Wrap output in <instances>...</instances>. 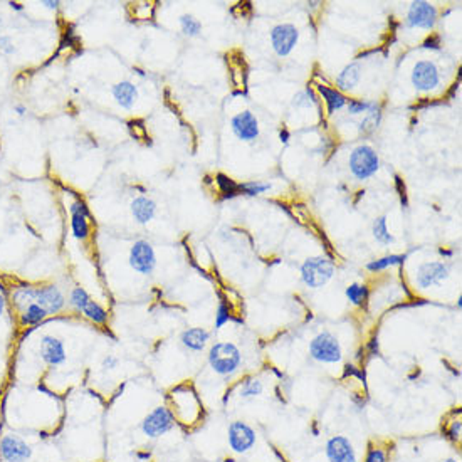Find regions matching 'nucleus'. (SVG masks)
Here are the masks:
<instances>
[{
	"mask_svg": "<svg viewBox=\"0 0 462 462\" xmlns=\"http://www.w3.org/2000/svg\"><path fill=\"white\" fill-rule=\"evenodd\" d=\"M207 361L215 375L222 379H232L242 367V353L239 347L231 341H219L208 349Z\"/></svg>",
	"mask_w": 462,
	"mask_h": 462,
	"instance_id": "nucleus-1",
	"label": "nucleus"
},
{
	"mask_svg": "<svg viewBox=\"0 0 462 462\" xmlns=\"http://www.w3.org/2000/svg\"><path fill=\"white\" fill-rule=\"evenodd\" d=\"M301 281L304 286L309 289H321L327 286L335 274V264L324 256H315L308 257L303 264H301Z\"/></svg>",
	"mask_w": 462,
	"mask_h": 462,
	"instance_id": "nucleus-2",
	"label": "nucleus"
},
{
	"mask_svg": "<svg viewBox=\"0 0 462 462\" xmlns=\"http://www.w3.org/2000/svg\"><path fill=\"white\" fill-rule=\"evenodd\" d=\"M349 172L356 180H368L379 172L380 158L379 154L370 145H358L349 154Z\"/></svg>",
	"mask_w": 462,
	"mask_h": 462,
	"instance_id": "nucleus-3",
	"label": "nucleus"
},
{
	"mask_svg": "<svg viewBox=\"0 0 462 462\" xmlns=\"http://www.w3.org/2000/svg\"><path fill=\"white\" fill-rule=\"evenodd\" d=\"M309 356L318 363L333 365L343 358L341 345L331 331H321L309 343Z\"/></svg>",
	"mask_w": 462,
	"mask_h": 462,
	"instance_id": "nucleus-4",
	"label": "nucleus"
},
{
	"mask_svg": "<svg viewBox=\"0 0 462 462\" xmlns=\"http://www.w3.org/2000/svg\"><path fill=\"white\" fill-rule=\"evenodd\" d=\"M170 404L172 415H174V419L182 422V424H192L199 417V402H197L195 393L190 388H175L170 393Z\"/></svg>",
	"mask_w": 462,
	"mask_h": 462,
	"instance_id": "nucleus-5",
	"label": "nucleus"
},
{
	"mask_svg": "<svg viewBox=\"0 0 462 462\" xmlns=\"http://www.w3.org/2000/svg\"><path fill=\"white\" fill-rule=\"evenodd\" d=\"M69 304L72 308L78 309L79 313H83L84 318L92 321L94 324H106L108 318H110L106 309L99 303H96L84 288L72 289L69 295Z\"/></svg>",
	"mask_w": 462,
	"mask_h": 462,
	"instance_id": "nucleus-6",
	"label": "nucleus"
},
{
	"mask_svg": "<svg viewBox=\"0 0 462 462\" xmlns=\"http://www.w3.org/2000/svg\"><path fill=\"white\" fill-rule=\"evenodd\" d=\"M451 276V266L444 261H429L420 264L415 271L413 283L419 289H431L439 286Z\"/></svg>",
	"mask_w": 462,
	"mask_h": 462,
	"instance_id": "nucleus-7",
	"label": "nucleus"
},
{
	"mask_svg": "<svg viewBox=\"0 0 462 462\" xmlns=\"http://www.w3.org/2000/svg\"><path fill=\"white\" fill-rule=\"evenodd\" d=\"M175 425V419L172 415L170 409L167 407H155L154 411L148 412V415L145 417L140 424L143 436H147L148 439H158V437L165 436L167 432H170Z\"/></svg>",
	"mask_w": 462,
	"mask_h": 462,
	"instance_id": "nucleus-8",
	"label": "nucleus"
},
{
	"mask_svg": "<svg viewBox=\"0 0 462 462\" xmlns=\"http://www.w3.org/2000/svg\"><path fill=\"white\" fill-rule=\"evenodd\" d=\"M439 12H437L436 6L425 0H417L409 6L407 17H405V26L409 29H422L429 31L436 26Z\"/></svg>",
	"mask_w": 462,
	"mask_h": 462,
	"instance_id": "nucleus-9",
	"label": "nucleus"
},
{
	"mask_svg": "<svg viewBox=\"0 0 462 462\" xmlns=\"http://www.w3.org/2000/svg\"><path fill=\"white\" fill-rule=\"evenodd\" d=\"M269 39H271V47L276 56L288 58L299 41V31L292 24H277L271 29Z\"/></svg>",
	"mask_w": 462,
	"mask_h": 462,
	"instance_id": "nucleus-10",
	"label": "nucleus"
},
{
	"mask_svg": "<svg viewBox=\"0 0 462 462\" xmlns=\"http://www.w3.org/2000/svg\"><path fill=\"white\" fill-rule=\"evenodd\" d=\"M130 266L142 276L154 274L156 269V252L148 240L140 239L131 246Z\"/></svg>",
	"mask_w": 462,
	"mask_h": 462,
	"instance_id": "nucleus-11",
	"label": "nucleus"
},
{
	"mask_svg": "<svg viewBox=\"0 0 462 462\" xmlns=\"http://www.w3.org/2000/svg\"><path fill=\"white\" fill-rule=\"evenodd\" d=\"M411 81L417 91L431 92L440 84V71L437 64L429 59L415 63L412 69Z\"/></svg>",
	"mask_w": 462,
	"mask_h": 462,
	"instance_id": "nucleus-12",
	"label": "nucleus"
},
{
	"mask_svg": "<svg viewBox=\"0 0 462 462\" xmlns=\"http://www.w3.org/2000/svg\"><path fill=\"white\" fill-rule=\"evenodd\" d=\"M229 447L236 454H246L256 445V431L242 420H236L229 425Z\"/></svg>",
	"mask_w": 462,
	"mask_h": 462,
	"instance_id": "nucleus-13",
	"label": "nucleus"
},
{
	"mask_svg": "<svg viewBox=\"0 0 462 462\" xmlns=\"http://www.w3.org/2000/svg\"><path fill=\"white\" fill-rule=\"evenodd\" d=\"M0 457L6 462H27L32 457V449L19 436L7 434L0 439Z\"/></svg>",
	"mask_w": 462,
	"mask_h": 462,
	"instance_id": "nucleus-14",
	"label": "nucleus"
},
{
	"mask_svg": "<svg viewBox=\"0 0 462 462\" xmlns=\"http://www.w3.org/2000/svg\"><path fill=\"white\" fill-rule=\"evenodd\" d=\"M34 303L46 309L49 316L58 315L66 306V296L56 284H42V286H35Z\"/></svg>",
	"mask_w": 462,
	"mask_h": 462,
	"instance_id": "nucleus-15",
	"label": "nucleus"
},
{
	"mask_svg": "<svg viewBox=\"0 0 462 462\" xmlns=\"http://www.w3.org/2000/svg\"><path fill=\"white\" fill-rule=\"evenodd\" d=\"M39 355H41L42 361L49 367H61L66 363V347H64L63 340L58 336L52 335H42L39 340Z\"/></svg>",
	"mask_w": 462,
	"mask_h": 462,
	"instance_id": "nucleus-16",
	"label": "nucleus"
},
{
	"mask_svg": "<svg viewBox=\"0 0 462 462\" xmlns=\"http://www.w3.org/2000/svg\"><path fill=\"white\" fill-rule=\"evenodd\" d=\"M231 128L232 133L237 138L242 140V142H254L259 138L261 128H259V119L254 113L251 111H240L236 116H232L231 119Z\"/></svg>",
	"mask_w": 462,
	"mask_h": 462,
	"instance_id": "nucleus-17",
	"label": "nucleus"
},
{
	"mask_svg": "<svg viewBox=\"0 0 462 462\" xmlns=\"http://www.w3.org/2000/svg\"><path fill=\"white\" fill-rule=\"evenodd\" d=\"M324 454L328 462H358L355 447L345 436L329 437L324 445Z\"/></svg>",
	"mask_w": 462,
	"mask_h": 462,
	"instance_id": "nucleus-18",
	"label": "nucleus"
},
{
	"mask_svg": "<svg viewBox=\"0 0 462 462\" xmlns=\"http://www.w3.org/2000/svg\"><path fill=\"white\" fill-rule=\"evenodd\" d=\"M71 212V231L72 236L76 237L78 240H84L88 236H90V211H88L86 204L81 202V200H76V202L71 204L69 207Z\"/></svg>",
	"mask_w": 462,
	"mask_h": 462,
	"instance_id": "nucleus-19",
	"label": "nucleus"
},
{
	"mask_svg": "<svg viewBox=\"0 0 462 462\" xmlns=\"http://www.w3.org/2000/svg\"><path fill=\"white\" fill-rule=\"evenodd\" d=\"M130 208H131V215H133V219L138 224H142V226H147L148 222H151V220L155 219L156 211H158L155 200L150 199V197H147V195H140V197H136V199L131 200Z\"/></svg>",
	"mask_w": 462,
	"mask_h": 462,
	"instance_id": "nucleus-20",
	"label": "nucleus"
},
{
	"mask_svg": "<svg viewBox=\"0 0 462 462\" xmlns=\"http://www.w3.org/2000/svg\"><path fill=\"white\" fill-rule=\"evenodd\" d=\"M208 340H211V333L206 328H188L180 335V345H182L183 349L192 353L204 352Z\"/></svg>",
	"mask_w": 462,
	"mask_h": 462,
	"instance_id": "nucleus-21",
	"label": "nucleus"
},
{
	"mask_svg": "<svg viewBox=\"0 0 462 462\" xmlns=\"http://www.w3.org/2000/svg\"><path fill=\"white\" fill-rule=\"evenodd\" d=\"M111 94H113L118 106H122L123 110H131L135 106L136 99H138V86L124 79V81H119L111 86Z\"/></svg>",
	"mask_w": 462,
	"mask_h": 462,
	"instance_id": "nucleus-22",
	"label": "nucleus"
},
{
	"mask_svg": "<svg viewBox=\"0 0 462 462\" xmlns=\"http://www.w3.org/2000/svg\"><path fill=\"white\" fill-rule=\"evenodd\" d=\"M360 79H361V64L358 61L349 63L340 71V74L336 76V90L345 94L347 91L355 90V88L358 86Z\"/></svg>",
	"mask_w": 462,
	"mask_h": 462,
	"instance_id": "nucleus-23",
	"label": "nucleus"
},
{
	"mask_svg": "<svg viewBox=\"0 0 462 462\" xmlns=\"http://www.w3.org/2000/svg\"><path fill=\"white\" fill-rule=\"evenodd\" d=\"M318 91H320V94L323 96L324 103H327L328 115L338 113V111L343 110V108L348 104L347 96H345L341 91L335 90V88H328V86H323V84H320Z\"/></svg>",
	"mask_w": 462,
	"mask_h": 462,
	"instance_id": "nucleus-24",
	"label": "nucleus"
},
{
	"mask_svg": "<svg viewBox=\"0 0 462 462\" xmlns=\"http://www.w3.org/2000/svg\"><path fill=\"white\" fill-rule=\"evenodd\" d=\"M47 316L49 315L42 306H39L38 303H31L21 309V324L22 327H38L42 321H46Z\"/></svg>",
	"mask_w": 462,
	"mask_h": 462,
	"instance_id": "nucleus-25",
	"label": "nucleus"
},
{
	"mask_svg": "<svg viewBox=\"0 0 462 462\" xmlns=\"http://www.w3.org/2000/svg\"><path fill=\"white\" fill-rule=\"evenodd\" d=\"M405 259H407V254H388V256L380 257V259L370 261V263L367 264V269L370 272H380V271H385V269H388V267L400 266V264L405 263Z\"/></svg>",
	"mask_w": 462,
	"mask_h": 462,
	"instance_id": "nucleus-26",
	"label": "nucleus"
},
{
	"mask_svg": "<svg viewBox=\"0 0 462 462\" xmlns=\"http://www.w3.org/2000/svg\"><path fill=\"white\" fill-rule=\"evenodd\" d=\"M372 234L375 237L377 242H380L381 246H388V244L393 242V236L390 234L387 226V217L380 215L373 220L372 224Z\"/></svg>",
	"mask_w": 462,
	"mask_h": 462,
	"instance_id": "nucleus-27",
	"label": "nucleus"
},
{
	"mask_svg": "<svg viewBox=\"0 0 462 462\" xmlns=\"http://www.w3.org/2000/svg\"><path fill=\"white\" fill-rule=\"evenodd\" d=\"M35 299V286L32 284H22L12 291V301L19 309H24L27 304L34 303Z\"/></svg>",
	"mask_w": 462,
	"mask_h": 462,
	"instance_id": "nucleus-28",
	"label": "nucleus"
},
{
	"mask_svg": "<svg viewBox=\"0 0 462 462\" xmlns=\"http://www.w3.org/2000/svg\"><path fill=\"white\" fill-rule=\"evenodd\" d=\"M345 295H347L348 301L353 304V306H363V304L368 301L370 292H368V288L365 286V284L353 283L347 288Z\"/></svg>",
	"mask_w": 462,
	"mask_h": 462,
	"instance_id": "nucleus-29",
	"label": "nucleus"
},
{
	"mask_svg": "<svg viewBox=\"0 0 462 462\" xmlns=\"http://www.w3.org/2000/svg\"><path fill=\"white\" fill-rule=\"evenodd\" d=\"M180 29L187 38H197L202 32V22L199 19H195L194 15L190 14H183L180 17Z\"/></svg>",
	"mask_w": 462,
	"mask_h": 462,
	"instance_id": "nucleus-30",
	"label": "nucleus"
},
{
	"mask_svg": "<svg viewBox=\"0 0 462 462\" xmlns=\"http://www.w3.org/2000/svg\"><path fill=\"white\" fill-rule=\"evenodd\" d=\"M269 190H271V183L261 182V180H251V182H244V183L237 185V192H242V194L251 195V197L263 195Z\"/></svg>",
	"mask_w": 462,
	"mask_h": 462,
	"instance_id": "nucleus-31",
	"label": "nucleus"
},
{
	"mask_svg": "<svg viewBox=\"0 0 462 462\" xmlns=\"http://www.w3.org/2000/svg\"><path fill=\"white\" fill-rule=\"evenodd\" d=\"M263 392H264L263 381L257 379H247L242 385H240L239 397L240 399H256V397H259Z\"/></svg>",
	"mask_w": 462,
	"mask_h": 462,
	"instance_id": "nucleus-32",
	"label": "nucleus"
},
{
	"mask_svg": "<svg viewBox=\"0 0 462 462\" xmlns=\"http://www.w3.org/2000/svg\"><path fill=\"white\" fill-rule=\"evenodd\" d=\"M379 108V104L375 101H368V99H348L347 110L352 116H358V115H367L372 110Z\"/></svg>",
	"mask_w": 462,
	"mask_h": 462,
	"instance_id": "nucleus-33",
	"label": "nucleus"
},
{
	"mask_svg": "<svg viewBox=\"0 0 462 462\" xmlns=\"http://www.w3.org/2000/svg\"><path fill=\"white\" fill-rule=\"evenodd\" d=\"M380 118V108H375V110H372L370 113L365 115V118L361 119L360 123V133H372V131H375L377 128H379Z\"/></svg>",
	"mask_w": 462,
	"mask_h": 462,
	"instance_id": "nucleus-34",
	"label": "nucleus"
},
{
	"mask_svg": "<svg viewBox=\"0 0 462 462\" xmlns=\"http://www.w3.org/2000/svg\"><path fill=\"white\" fill-rule=\"evenodd\" d=\"M296 108H313L318 104V98L315 96V92L311 90H304L299 91L298 94L295 96V101H292Z\"/></svg>",
	"mask_w": 462,
	"mask_h": 462,
	"instance_id": "nucleus-35",
	"label": "nucleus"
},
{
	"mask_svg": "<svg viewBox=\"0 0 462 462\" xmlns=\"http://www.w3.org/2000/svg\"><path fill=\"white\" fill-rule=\"evenodd\" d=\"M229 321H231V311H229L226 303H220L215 311V329H220L224 324H227Z\"/></svg>",
	"mask_w": 462,
	"mask_h": 462,
	"instance_id": "nucleus-36",
	"label": "nucleus"
},
{
	"mask_svg": "<svg viewBox=\"0 0 462 462\" xmlns=\"http://www.w3.org/2000/svg\"><path fill=\"white\" fill-rule=\"evenodd\" d=\"M0 51L7 56H12L17 52V47H15L14 39H12L10 35H6V34L0 35Z\"/></svg>",
	"mask_w": 462,
	"mask_h": 462,
	"instance_id": "nucleus-37",
	"label": "nucleus"
},
{
	"mask_svg": "<svg viewBox=\"0 0 462 462\" xmlns=\"http://www.w3.org/2000/svg\"><path fill=\"white\" fill-rule=\"evenodd\" d=\"M365 462H387V454H385L383 449L372 447L367 452V457H365Z\"/></svg>",
	"mask_w": 462,
	"mask_h": 462,
	"instance_id": "nucleus-38",
	"label": "nucleus"
},
{
	"mask_svg": "<svg viewBox=\"0 0 462 462\" xmlns=\"http://www.w3.org/2000/svg\"><path fill=\"white\" fill-rule=\"evenodd\" d=\"M118 365H119V360L116 358V356L106 355L101 361V370H103V372H111V370L118 368Z\"/></svg>",
	"mask_w": 462,
	"mask_h": 462,
	"instance_id": "nucleus-39",
	"label": "nucleus"
},
{
	"mask_svg": "<svg viewBox=\"0 0 462 462\" xmlns=\"http://www.w3.org/2000/svg\"><path fill=\"white\" fill-rule=\"evenodd\" d=\"M461 432H462V422L461 420H454L449 427V439L457 442L461 439Z\"/></svg>",
	"mask_w": 462,
	"mask_h": 462,
	"instance_id": "nucleus-40",
	"label": "nucleus"
},
{
	"mask_svg": "<svg viewBox=\"0 0 462 462\" xmlns=\"http://www.w3.org/2000/svg\"><path fill=\"white\" fill-rule=\"evenodd\" d=\"M41 6L46 7V9H49V10H58L59 6H61V2H59V0H42Z\"/></svg>",
	"mask_w": 462,
	"mask_h": 462,
	"instance_id": "nucleus-41",
	"label": "nucleus"
},
{
	"mask_svg": "<svg viewBox=\"0 0 462 462\" xmlns=\"http://www.w3.org/2000/svg\"><path fill=\"white\" fill-rule=\"evenodd\" d=\"M6 306H7V301L3 298V295L0 292V316L3 315V311H6Z\"/></svg>",
	"mask_w": 462,
	"mask_h": 462,
	"instance_id": "nucleus-42",
	"label": "nucleus"
},
{
	"mask_svg": "<svg viewBox=\"0 0 462 462\" xmlns=\"http://www.w3.org/2000/svg\"><path fill=\"white\" fill-rule=\"evenodd\" d=\"M9 7L12 10H17V12H22L24 10V6L19 2H9Z\"/></svg>",
	"mask_w": 462,
	"mask_h": 462,
	"instance_id": "nucleus-43",
	"label": "nucleus"
},
{
	"mask_svg": "<svg viewBox=\"0 0 462 462\" xmlns=\"http://www.w3.org/2000/svg\"><path fill=\"white\" fill-rule=\"evenodd\" d=\"M14 110L17 111V115H21V116L27 113V108H26V106H22V104H15Z\"/></svg>",
	"mask_w": 462,
	"mask_h": 462,
	"instance_id": "nucleus-44",
	"label": "nucleus"
},
{
	"mask_svg": "<svg viewBox=\"0 0 462 462\" xmlns=\"http://www.w3.org/2000/svg\"><path fill=\"white\" fill-rule=\"evenodd\" d=\"M461 306H462V298L459 296V299H457V308L461 309Z\"/></svg>",
	"mask_w": 462,
	"mask_h": 462,
	"instance_id": "nucleus-45",
	"label": "nucleus"
},
{
	"mask_svg": "<svg viewBox=\"0 0 462 462\" xmlns=\"http://www.w3.org/2000/svg\"><path fill=\"white\" fill-rule=\"evenodd\" d=\"M2 27H3V19H2V15H0V31H2Z\"/></svg>",
	"mask_w": 462,
	"mask_h": 462,
	"instance_id": "nucleus-46",
	"label": "nucleus"
},
{
	"mask_svg": "<svg viewBox=\"0 0 462 462\" xmlns=\"http://www.w3.org/2000/svg\"><path fill=\"white\" fill-rule=\"evenodd\" d=\"M442 462H457V461L452 459V457H449V459H445V461H442Z\"/></svg>",
	"mask_w": 462,
	"mask_h": 462,
	"instance_id": "nucleus-47",
	"label": "nucleus"
}]
</instances>
